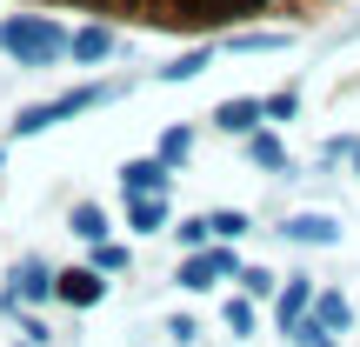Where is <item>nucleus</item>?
Segmentation results:
<instances>
[{"label":"nucleus","instance_id":"nucleus-1","mask_svg":"<svg viewBox=\"0 0 360 347\" xmlns=\"http://www.w3.org/2000/svg\"><path fill=\"white\" fill-rule=\"evenodd\" d=\"M0 47L20 67H47V61L67 53V34L53 20H40V13H7V20H0Z\"/></svg>","mask_w":360,"mask_h":347},{"label":"nucleus","instance_id":"nucleus-2","mask_svg":"<svg viewBox=\"0 0 360 347\" xmlns=\"http://www.w3.org/2000/svg\"><path fill=\"white\" fill-rule=\"evenodd\" d=\"M101 101H114V87H80V94H60V101H47V107H27V114H20V134H40L47 120H67V114L101 107Z\"/></svg>","mask_w":360,"mask_h":347},{"label":"nucleus","instance_id":"nucleus-3","mask_svg":"<svg viewBox=\"0 0 360 347\" xmlns=\"http://www.w3.org/2000/svg\"><path fill=\"white\" fill-rule=\"evenodd\" d=\"M53 294H60L67 308H94V301L107 294V281H101V267H67V274H53Z\"/></svg>","mask_w":360,"mask_h":347},{"label":"nucleus","instance_id":"nucleus-4","mask_svg":"<svg viewBox=\"0 0 360 347\" xmlns=\"http://www.w3.org/2000/svg\"><path fill=\"white\" fill-rule=\"evenodd\" d=\"M67 53H74V61H107V53H114V34H107V27H74V34H67Z\"/></svg>","mask_w":360,"mask_h":347},{"label":"nucleus","instance_id":"nucleus-5","mask_svg":"<svg viewBox=\"0 0 360 347\" xmlns=\"http://www.w3.org/2000/svg\"><path fill=\"white\" fill-rule=\"evenodd\" d=\"M120 187H127L134 201H147V194H160V187H167V168H160V160H134V168L120 174Z\"/></svg>","mask_w":360,"mask_h":347},{"label":"nucleus","instance_id":"nucleus-6","mask_svg":"<svg viewBox=\"0 0 360 347\" xmlns=\"http://www.w3.org/2000/svg\"><path fill=\"white\" fill-rule=\"evenodd\" d=\"M287 234L294 241H307V247H327V241H340V227L327 214H300V220H287Z\"/></svg>","mask_w":360,"mask_h":347},{"label":"nucleus","instance_id":"nucleus-7","mask_svg":"<svg viewBox=\"0 0 360 347\" xmlns=\"http://www.w3.org/2000/svg\"><path fill=\"white\" fill-rule=\"evenodd\" d=\"M214 274H233V254H200V260H187L180 287H214Z\"/></svg>","mask_w":360,"mask_h":347},{"label":"nucleus","instance_id":"nucleus-8","mask_svg":"<svg viewBox=\"0 0 360 347\" xmlns=\"http://www.w3.org/2000/svg\"><path fill=\"white\" fill-rule=\"evenodd\" d=\"M260 114H267L260 101H227V107H220V127H227V134H247V127H260Z\"/></svg>","mask_w":360,"mask_h":347},{"label":"nucleus","instance_id":"nucleus-9","mask_svg":"<svg viewBox=\"0 0 360 347\" xmlns=\"http://www.w3.org/2000/svg\"><path fill=\"white\" fill-rule=\"evenodd\" d=\"M160 220H167V207H160L154 194H147V201H127V227H134V234H154Z\"/></svg>","mask_w":360,"mask_h":347},{"label":"nucleus","instance_id":"nucleus-10","mask_svg":"<svg viewBox=\"0 0 360 347\" xmlns=\"http://www.w3.org/2000/svg\"><path fill=\"white\" fill-rule=\"evenodd\" d=\"M74 234H80V241H101V234H107V214H101L94 201H80V207H74Z\"/></svg>","mask_w":360,"mask_h":347},{"label":"nucleus","instance_id":"nucleus-11","mask_svg":"<svg viewBox=\"0 0 360 347\" xmlns=\"http://www.w3.org/2000/svg\"><path fill=\"white\" fill-rule=\"evenodd\" d=\"M247 154H254L260 168H281V160H287V147L274 141V134H254V147H247Z\"/></svg>","mask_w":360,"mask_h":347},{"label":"nucleus","instance_id":"nucleus-12","mask_svg":"<svg viewBox=\"0 0 360 347\" xmlns=\"http://www.w3.org/2000/svg\"><path fill=\"white\" fill-rule=\"evenodd\" d=\"M47 267H40V260H20V294H47Z\"/></svg>","mask_w":360,"mask_h":347},{"label":"nucleus","instance_id":"nucleus-13","mask_svg":"<svg viewBox=\"0 0 360 347\" xmlns=\"http://www.w3.org/2000/svg\"><path fill=\"white\" fill-rule=\"evenodd\" d=\"M207 234H227V241H240V234H247V214H214V220H207Z\"/></svg>","mask_w":360,"mask_h":347},{"label":"nucleus","instance_id":"nucleus-14","mask_svg":"<svg viewBox=\"0 0 360 347\" xmlns=\"http://www.w3.org/2000/svg\"><path fill=\"white\" fill-rule=\"evenodd\" d=\"M300 308H307V281H294V287H287V301H281V327H287V321H294V314H300Z\"/></svg>","mask_w":360,"mask_h":347},{"label":"nucleus","instance_id":"nucleus-15","mask_svg":"<svg viewBox=\"0 0 360 347\" xmlns=\"http://www.w3.org/2000/svg\"><path fill=\"white\" fill-rule=\"evenodd\" d=\"M321 321L327 327H347V301H340V294H321Z\"/></svg>","mask_w":360,"mask_h":347},{"label":"nucleus","instance_id":"nucleus-16","mask_svg":"<svg viewBox=\"0 0 360 347\" xmlns=\"http://www.w3.org/2000/svg\"><path fill=\"white\" fill-rule=\"evenodd\" d=\"M187 147H193V141H187V134H180V127H174L167 141H160V168H167V160H187Z\"/></svg>","mask_w":360,"mask_h":347},{"label":"nucleus","instance_id":"nucleus-17","mask_svg":"<svg viewBox=\"0 0 360 347\" xmlns=\"http://www.w3.org/2000/svg\"><path fill=\"white\" fill-rule=\"evenodd\" d=\"M227 327H233V334H247V327H254V308H247V301H227Z\"/></svg>","mask_w":360,"mask_h":347},{"label":"nucleus","instance_id":"nucleus-18","mask_svg":"<svg viewBox=\"0 0 360 347\" xmlns=\"http://www.w3.org/2000/svg\"><path fill=\"white\" fill-rule=\"evenodd\" d=\"M94 267H101V274H114V267H127V247H101V254H94Z\"/></svg>","mask_w":360,"mask_h":347},{"label":"nucleus","instance_id":"nucleus-19","mask_svg":"<svg viewBox=\"0 0 360 347\" xmlns=\"http://www.w3.org/2000/svg\"><path fill=\"white\" fill-rule=\"evenodd\" d=\"M260 107H267L274 120H287V114H294V87H287V94H274V101H260Z\"/></svg>","mask_w":360,"mask_h":347},{"label":"nucleus","instance_id":"nucleus-20","mask_svg":"<svg viewBox=\"0 0 360 347\" xmlns=\"http://www.w3.org/2000/svg\"><path fill=\"white\" fill-rule=\"evenodd\" d=\"M240 281H247V294H267V287H274V274H267V267H247Z\"/></svg>","mask_w":360,"mask_h":347},{"label":"nucleus","instance_id":"nucleus-21","mask_svg":"<svg viewBox=\"0 0 360 347\" xmlns=\"http://www.w3.org/2000/svg\"><path fill=\"white\" fill-rule=\"evenodd\" d=\"M354 160H360V147H354Z\"/></svg>","mask_w":360,"mask_h":347}]
</instances>
